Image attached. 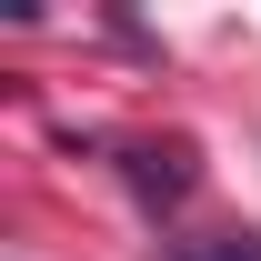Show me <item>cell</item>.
Here are the masks:
<instances>
[{
    "mask_svg": "<svg viewBox=\"0 0 261 261\" xmlns=\"http://www.w3.org/2000/svg\"><path fill=\"white\" fill-rule=\"evenodd\" d=\"M181 261H261V231H231V241H191Z\"/></svg>",
    "mask_w": 261,
    "mask_h": 261,
    "instance_id": "6da1fadb",
    "label": "cell"
}]
</instances>
